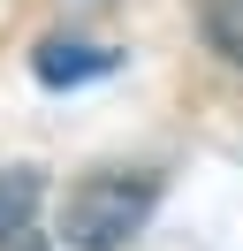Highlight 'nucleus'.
<instances>
[{
    "mask_svg": "<svg viewBox=\"0 0 243 251\" xmlns=\"http://www.w3.org/2000/svg\"><path fill=\"white\" fill-rule=\"evenodd\" d=\"M152 198H160L152 175H84L69 190V205H61V236L76 251H114V244H129L145 228Z\"/></svg>",
    "mask_w": 243,
    "mask_h": 251,
    "instance_id": "nucleus-1",
    "label": "nucleus"
},
{
    "mask_svg": "<svg viewBox=\"0 0 243 251\" xmlns=\"http://www.w3.org/2000/svg\"><path fill=\"white\" fill-rule=\"evenodd\" d=\"M197 23H205L213 53H228L243 69V0H197Z\"/></svg>",
    "mask_w": 243,
    "mask_h": 251,
    "instance_id": "nucleus-4",
    "label": "nucleus"
},
{
    "mask_svg": "<svg viewBox=\"0 0 243 251\" xmlns=\"http://www.w3.org/2000/svg\"><path fill=\"white\" fill-rule=\"evenodd\" d=\"M106 69H114V53H99V46H69V38L38 46V76L46 84H84V76H106Z\"/></svg>",
    "mask_w": 243,
    "mask_h": 251,
    "instance_id": "nucleus-2",
    "label": "nucleus"
},
{
    "mask_svg": "<svg viewBox=\"0 0 243 251\" xmlns=\"http://www.w3.org/2000/svg\"><path fill=\"white\" fill-rule=\"evenodd\" d=\"M30 205H38V175H30V168H0V244L23 236Z\"/></svg>",
    "mask_w": 243,
    "mask_h": 251,
    "instance_id": "nucleus-3",
    "label": "nucleus"
}]
</instances>
